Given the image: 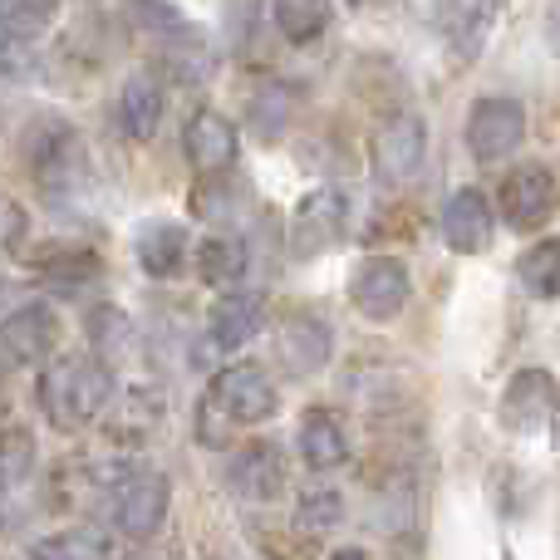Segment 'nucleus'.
I'll return each instance as SVG.
<instances>
[{"instance_id": "nucleus-10", "label": "nucleus", "mask_w": 560, "mask_h": 560, "mask_svg": "<svg viewBox=\"0 0 560 560\" xmlns=\"http://www.w3.org/2000/svg\"><path fill=\"white\" fill-rule=\"evenodd\" d=\"M497 207H502V222L512 232H536L541 222H551L556 212V177L546 163H522L502 177V192H497Z\"/></svg>"}, {"instance_id": "nucleus-12", "label": "nucleus", "mask_w": 560, "mask_h": 560, "mask_svg": "<svg viewBox=\"0 0 560 560\" xmlns=\"http://www.w3.org/2000/svg\"><path fill=\"white\" fill-rule=\"evenodd\" d=\"M428 153V118L404 108V114L384 118L374 133V173L384 183H408V177L423 167Z\"/></svg>"}, {"instance_id": "nucleus-35", "label": "nucleus", "mask_w": 560, "mask_h": 560, "mask_svg": "<svg viewBox=\"0 0 560 560\" xmlns=\"http://www.w3.org/2000/svg\"><path fill=\"white\" fill-rule=\"evenodd\" d=\"M546 45H551L556 55H560V0L551 5V15H546Z\"/></svg>"}, {"instance_id": "nucleus-20", "label": "nucleus", "mask_w": 560, "mask_h": 560, "mask_svg": "<svg viewBox=\"0 0 560 560\" xmlns=\"http://www.w3.org/2000/svg\"><path fill=\"white\" fill-rule=\"evenodd\" d=\"M163 84L148 74H133L124 89H118V128H124L133 143H148L163 124Z\"/></svg>"}, {"instance_id": "nucleus-34", "label": "nucleus", "mask_w": 560, "mask_h": 560, "mask_svg": "<svg viewBox=\"0 0 560 560\" xmlns=\"http://www.w3.org/2000/svg\"><path fill=\"white\" fill-rule=\"evenodd\" d=\"M25 242V207L0 197V252H20Z\"/></svg>"}, {"instance_id": "nucleus-3", "label": "nucleus", "mask_w": 560, "mask_h": 560, "mask_svg": "<svg viewBox=\"0 0 560 560\" xmlns=\"http://www.w3.org/2000/svg\"><path fill=\"white\" fill-rule=\"evenodd\" d=\"M173 512V482L153 467H118L108 477V522L133 541H148L167 526Z\"/></svg>"}, {"instance_id": "nucleus-22", "label": "nucleus", "mask_w": 560, "mask_h": 560, "mask_svg": "<svg viewBox=\"0 0 560 560\" xmlns=\"http://www.w3.org/2000/svg\"><path fill=\"white\" fill-rule=\"evenodd\" d=\"M246 266H252V256H246V242L242 236H207L202 246H197V276L207 280L212 290H226V285H242Z\"/></svg>"}, {"instance_id": "nucleus-1", "label": "nucleus", "mask_w": 560, "mask_h": 560, "mask_svg": "<svg viewBox=\"0 0 560 560\" xmlns=\"http://www.w3.org/2000/svg\"><path fill=\"white\" fill-rule=\"evenodd\" d=\"M39 369V408L59 433H79V428L98 423L114 404V374L104 359L94 354H59L45 359Z\"/></svg>"}, {"instance_id": "nucleus-19", "label": "nucleus", "mask_w": 560, "mask_h": 560, "mask_svg": "<svg viewBox=\"0 0 560 560\" xmlns=\"http://www.w3.org/2000/svg\"><path fill=\"white\" fill-rule=\"evenodd\" d=\"M133 256L138 266H143L153 280H167L183 271L187 261V226L183 222H167V217H158V222H143L133 236Z\"/></svg>"}, {"instance_id": "nucleus-24", "label": "nucleus", "mask_w": 560, "mask_h": 560, "mask_svg": "<svg viewBox=\"0 0 560 560\" xmlns=\"http://www.w3.org/2000/svg\"><path fill=\"white\" fill-rule=\"evenodd\" d=\"M30 556H39V560H98V556H114V536H104L98 526H65V532H55V536L30 546Z\"/></svg>"}, {"instance_id": "nucleus-26", "label": "nucleus", "mask_w": 560, "mask_h": 560, "mask_svg": "<svg viewBox=\"0 0 560 560\" xmlns=\"http://www.w3.org/2000/svg\"><path fill=\"white\" fill-rule=\"evenodd\" d=\"M35 271L49 280V285H84L89 276H98V256L89 252V246H45V252L35 256Z\"/></svg>"}, {"instance_id": "nucleus-25", "label": "nucleus", "mask_w": 560, "mask_h": 560, "mask_svg": "<svg viewBox=\"0 0 560 560\" xmlns=\"http://www.w3.org/2000/svg\"><path fill=\"white\" fill-rule=\"evenodd\" d=\"M290 114H295V94L285 84H266L256 89L252 108H246V124H252V133L261 143H276L280 133H290Z\"/></svg>"}, {"instance_id": "nucleus-4", "label": "nucleus", "mask_w": 560, "mask_h": 560, "mask_svg": "<svg viewBox=\"0 0 560 560\" xmlns=\"http://www.w3.org/2000/svg\"><path fill=\"white\" fill-rule=\"evenodd\" d=\"M276 408H280V394L261 364L222 369V374L207 384V398H202V418H217L222 428L266 423V418H276Z\"/></svg>"}, {"instance_id": "nucleus-13", "label": "nucleus", "mask_w": 560, "mask_h": 560, "mask_svg": "<svg viewBox=\"0 0 560 560\" xmlns=\"http://www.w3.org/2000/svg\"><path fill=\"white\" fill-rule=\"evenodd\" d=\"M183 153L192 163V173H232L236 153H242V138H236L232 118L217 114V108H197L183 128Z\"/></svg>"}, {"instance_id": "nucleus-8", "label": "nucleus", "mask_w": 560, "mask_h": 560, "mask_svg": "<svg viewBox=\"0 0 560 560\" xmlns=\"http://www.w3.org/2000/svg\"><path fill=\"white\" fill-rule=\"evenodd\" d=\"M59 349V315L45 300L10 310L0 319V369H39Z\"/></svg>"}, {"instance_id": "nucleus-30", "label": "nucleus", "mask_w": 560, "mask_h": 560, "mask_svg": "<svg viewBox=\"0 0 560 560\" xmlns=\"http://www.w3.org/2000/svg\"><path fill=\"white\" fill-rule=\"evenodd\" d=\"M59 15V0H0V25L10 35H39Z\"/></svg>"}, {"instance_id": "nucleus-16", "label": "nucleus", "mask_w": 560, "mask_h": 560, "mask_svg": "<svg viewBox=\"0 0 560 560\" xmlns=\"http://www.w3.org/2000/svg\"><path fill=\"white\" fill-rule=\"evenodd\" d=\"M492 202H487V192H477V187H457L453 197L443 202V242L453 246L457 256H477L492 246Z\"/></svg>"}, {"instance_id": "nucleus-14", "label": "nucleus", "mask_w": 560, "mask_h": 560, "mask_svg": "<svg viewBox=\"0 0 560 560\" xmlns=\"http://www.w3.org/2000/svg\"><path fill=\"white\" fill-rule=\"evenodd\" d=\"M329 354H335V335H329V325L319 315H285L276 329V359L290 369L295 378L305 374H319V369L329 364Z\"/></svg>"}, {"instance_id": "nucleus-9", "label": "nucleus", "mask_w": 560, "mask_h": 560, "mask_svg": "<svg viewBox=\"0 0 560 560\" xmlns=\"http://www.w3.org/2000/svg\"><path fill=\"white\" fill-rule=\"evenodd\" d=\"M556 408H560V388L551 378V369L541 364H526L506 378L502 388V423L522 438H536L556 423Z\"/></svg>"}, {"instance_id": "nucleus-31", "label": "nucleus", "mask_w": 560, "mask_h": 560, "mask_svg": "<svg viewBox=\"0 0 560 560\" xmlns=\"http://www.w3.org/2000/svg\"><path fill=\"white\" fill-rule=\"evenodd\" d=\"M128 15L138 20L143 30H153V35H177V30H187V20H183V10L177 5H167V0H128Z\"/></svg>"}, {"instance_id": "nucleus-32", "label": "nucleus", "mask_w": 560, "mask_h": 560, "mask_svg": "<svg viewBox=\"0 0 560 560\" xmlns=\"http://www.w3.org/2000/svg\"><path fill=\"white\" fill-rule=\"evenodd\" d=\"M89 329H94V345L104 349V364L114 349L133 345V325H128V315H118V310H94V315H89Z\"/></svg>"}, {"instance_id": "nucleus-11", "label": "nucleus", "mask_w": 560, "mask_h": 560, "mask_svg": "<svg viewBox=\"0 0 560 560\" xmlns=\"http://www.w3.org/2000/svg\"><path fill=\"white\" fill-rule=\"evenodd\" d=\"M226 492L236 502H256V506L276 502L285 492V453L276 443H266V438L232 447V457H226Z\"/></svg>"}, {"instance_id": "nucleus-17", "label": "nucleus", "mask_w": 560, "mask_h": 560, "mask_svg": "<svg viewBox=\"0 0 560 560\" xmlns=\"http://www.w3.org/2000/svg\"><path fill=\"white\" fill-rule=\"evenodd\" d=\"M261 319H266V300L256 295V290L226 285L222 295L212 300V310H207V339H212L217 349H242L246 339H256Z\"/></svg>"}, {"instance_id": "nucleus-33", "label": "nucleus", "mask_w": 560, "mask_h": 560, "mask_svg": "<svg viewBox=\"0 0 560 560\" xmlns=\"http://www.w3.org/2000/svg\"><path fill=\"white\" fill-rule=\"evenodd\" d=\"M0 74L5 79H30L39 74V55L30 35H0Z\"/></svg>"}, {"instance_id": "nucleus-18", "label": "nucleus", "mask_w": 560, "mask_h": 560, "mask_svg": "<svg viewBox=\"0 0 560 560\" xmlns=\"http://www.w3.org/2000/svg\"><path fill=\"white\" fill-rule=\"evenodd\" d=\"M295 443H300V463H305L310 472H335V467L349 463V433L329 408H310V413L300 418Z\"/></svg>"}, {"instance_id": "nucleus-6", "label": "nucleus", "mask_w": 560, "mask_h": 560, "mask_svg": "<svg viewBox=\"0 0 560 560\" xmlns=\"http://www.w3.org/2000/svg\"><path fill=\"white\" fill-rule=\"evenodd\" d=\"M413 295V276L398 256H364L349 276V305L359 310L364 319L384 325V319H398Z\"/></svg>"}, {"instance_id": "nucleus-15", "label": "nucleus", "mask_w": 560, "mask_h": 560, "mask_svg": "<svg viewBox=\"0 0 560 560\" xmlns=\"http://www.w3.org/2000/svg\"><path fill=\"white\" fill-rule=\"evenodd\" d=\"M433 25L443 30L453 59H477L497 25V0H433Z\"/></svg>"}, {"instance_id": "nucleus-7", "label": "nucleus", "mask_w": 560, "mask_h": 560, "mask_svg": "<svg viewBox=\"0 0 560 560\" xmlns=\"http://www.w3.org/2000/svg\"><path fill=\"white\" fill-rule=\"evenodd\" d=\"M349 232V197L339 187H315L290 212V252L295 256H325L345 242Z\"/></svg>"}, {"instance_id": "nucleus-28", "label": "nucleus", "mask_w": 560, "mask_h": 560, "mask_svg": "<svg viewBox=\"0 0 560 560\" xmlns=\"http://www.w3.org/2000/svg\"><path fill=\"white\" fill-rule=\"evenodd\" d=\"M173 39V35H167ZM212 69H217V55H212V45H207L202 35L192 30V45L187 49H177V39L167 45V55H163V74L173 79V84H207L212 79Z\"/></svg>"}, {"instance_id": "nucleus-2", "label": "nucleus", "mask_w": 560, "mask_h": 560, "mask_svg": "<svg viewBox=\"0 0 560 560\" xmlns=\"http://www.w3.org/2000/svg\"><path fill=\"white\" fill-rule=\"evenodd\" d=\"M20 158H25V173L35 177L45 197H79L89 187V173H94L84 133L59 114L30 118L25 133H20Z\"/></svg>"}, {"instance_id": "nucleus-5", "label": "nucleus", "mask_w": 560, "mask_h": 560, "mask_svg": "<svg viewBox=\"0 0 560 560\" xmlns=\"http://www.w3.org/2000/svg\"><path fill=\"white\" fill-rule=\"evenodd\" d=\"M467 153L477 158V163H502V158H512L516 148H522L526 138V108L522 98L512 94H487L472 104V114H467Z\"/></svg>"}, {"instance_id": "nucleus-23", "label": "nucleus", "mask_w": 560, "mask_h": 560, "mask_svg": "<svg viewBox=\"0 0 560 560\" xmlns=\"http://www.w3.org/2000/svg\"><path fill=\"white\" fill-rule=\"evenodd\" d=\"M516 280H522V290L532 300H556L560 295V236L526 246L516 256Z\"/></svg>"}, {"instance_id": "nucleus-27", "label": "nucleus", "mask_w": 560, "mask_h": 560, "mask_svg": "<svg viewBox=\"0 0 560 560\" xmlns=\"http://www.w3.org/2000/svg\"><path fill=\"white\" fill-rule=\"evenodd\" d=\"M339 522H345V497H339L335 487H305L295 502V516H290V526H295L300 536H325V532H335Z\"/></svg>"}, {"instance_id": "nucleus-21", "label": "nucleus", "mask_w": 560, "mask_h": 560, "mask_svg": "<svg viewBox=\"0 0 560 560\" xmlns=\"http://www.w3.org/2000/svg\"><path fill=\"white\" fill-rule=\"evenodd\" d=\"M271 20L290 45H315L335 25V0H271Z\"/></svg>"}, {"instance_id": "nucleus-29", "label": "nucleus", "mask_w": 560, "mask_h": 560, "mask_svg": "<svg viewBox=\"0 0 560 560\" xmlns=\"http://www.w3.org/2000/svg\"><path fill=\"white\" fill-rule=\"evenodd\" d=\"M35 472V433L25 423L0 428V487H20Z\"/></svg>"}]
</instances>
